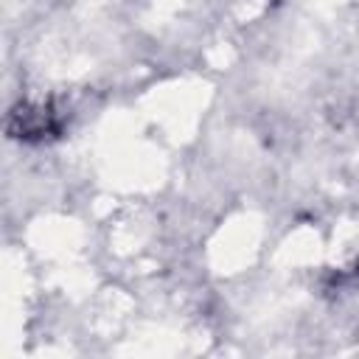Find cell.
<instances>
[{
	"mask_svg": "<svg viewBox=\"0 0 359 359\" xmlns=\"http://www.w3.org/2000/svg\"><path fill=\"white\" fill-rule=\"evenodd\" d=\"M8 132L22 140H42L59 132V118L48 107H20L8 118Z\"/></svg>",
	"mask_w": 359,
	"mask_h": 359,
	"instance_id": "obj_1",
	"label": "cell"
}]
</instances>
